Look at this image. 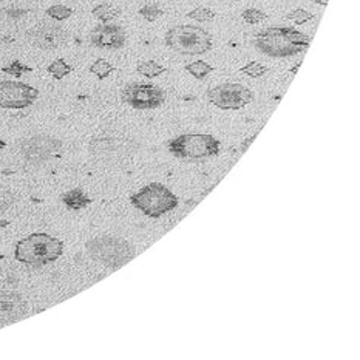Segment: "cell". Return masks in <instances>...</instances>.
Returning a JSON list of instances; mask_svg holds the SVG:
<instances>
[{
    "instance_id": "25",
    "label": "cell",
    "mask_w": 360,
    "mask_h": 360,
    "mask_svg": "<svg viewBox=\"0 0 360 360\" xmlns=\"http://www.w3.org/2000/svg\"><path fill=\"white\" fill-rule=\"evenodd\" d=\"M31 70H33V68L25 65V64H22L20 60H13L10 65H5L2 68V72L6 73V75H11L14 77H20V76H23L25 73H30Z\"/></svg>"
},
{
    "instance_id": "21",
    "label": "cell",
    "mask_w": 360,
    "mask_h": 360,
    "mask_svg": "<svg viewBox=\"0 0 360 360\" xmlns=\"http://www.w3.org/2000/svg\"><path fill=\"white\" fill-rule=\"evenodd\" d=\"M45 13L49 18L58 20V22H62V20H67L68 18H72L73 10L67 5L58 4V5H51L50 8H46Z\"/></svg>"
},
{
    "instance_id": "29",
    "label": "cell",
    "mask_w": 360,
    "mask_h": 360,
    "mask_svg": "<svg viewBox=\"0 0 360 360\" xmlns=\"http://www.w3.org/2000/svg\"><path fill=\"white\" fill-rule=\"evenodd\" d=\"M311 2H314V4L320 5V6H326L328 2H330V0H311Z\"/></svg>"
},
{
    "instance_id": "28",
    "label": "cell",
    "mask_w": 360,
    "mask_h": 360,
    "mask_svg": "<svg viewBox=\"0 0 360 360\" xmlns=\"http://www.w3.org/2000/svg\"><path fill=\"white\" fill-rule=\"evenodd\" d=\"M255 138H257V135H252V136L246 138V139H245V143H243V144L240 146V152H241V153H245V152L248 150V147L254 143V139H255Z\"/></svg>"
},
{
    "instance_id": "1",
    "label": "cell",
    "mask_w": 360,
    "mask_h": 360,
    "mask_svg": "<svg viewBox=\"0 0 360 360\" xmlns=\"http://www.w3.org/2000/svg\"><path fill=\"white\" fill-rule=\"evenodd\" d=\"M311 37L292 27H271L254 37L255 49L269 58H289L308 49Z\"/></svg>"
},
{
    "instance_id": "3",
    "label": "cell",
    "mask_w": 360,
    "mask_h": 360,
    "mask_svg": "<svg viewBox=\"0 0 360 360\" xmlns=\"http://www.w3.org/2000/svg\"><path fill=\"white\" fill-rule=\"evenodd\" d=\"M167 49L183 56H198L212 50L214 39L207 30L198 25H176L164 34Z\"/></svg>"
},
{
    "instance_id": "9",
    "label": "cell",
    "mask_w": 360,
    "mask_h": 360,
    "mask_svg": "<svg viewBox=\"0 0 360 360\" xmlns=\"http://www.w3.org/2000/svg\"><path fill=\"white\" fill-rule=\"evenodd\" d=\"M39 90L19 81L0 82V107L10 110H22L36 103Z\"/></svg>"
},
{
    "instance_id": "8",
    "label": "cell",
    "mask_w": 360,
    "mask_h": 360,
    "mask_svg": "<svg viewBox=\"0 0 360 360\" xmlns=\"http://www.w3.org/2000/svg\"><path fill=\"white\" fill-rule=\"evenodd\" d=\"M210 104L221 110H240L254 101V93L241 84H220L207 91Z\"/></svg>"
},
{
    "instance_id": "14",
    "label": "cell",
    "mask_w": 360,
    "mask_h": 360,
    "mask_svg": "<svg viewBox=\"0 0 360 360\" xmlns=\"http://www.w3.org/2000/svg\"><path fill=\"white\" fill-rule=\"evenodd\" d=\"M60 200L68 209L72 210H81L84 207H87L91 202V200L87 197V193H85L82 189L68 191L62 195Z\"/></svg>"
},
{
    "instance_id": "27",
    "label": "cell",
    "mask_w": 360,
    "mask_h": 360,
    "mask_svg": "<svg viewBox=\"0 0 360 360\" xmlns=\"http://www.w3.org/2000/svg\"><path fill=\"white\" fill-rule=\"evenodd\" d=\"M139 14L143 15V18L147 20V22H155L158 20L161 15L164 14V11L161 10V8L158 5H144L143 8L139 10Z\"/></svg>"
},
{
    "instance_id": "6",
    "label": "cell",
    "mask_w": 360,
    "mask_h": 360,
    "mask_svg": "<svg viewBox=\"0 0 360 360\" xmlns=\"http://www.w3.org/2000/svg\"><path fill=\"white\" fill-rule=\"evenodd\" d=\"M169 152L181 160H206L220 153V141L205 133L179 135L167 143Z\"/></svg>"
},
{
    "instance_id": "19",
    "label": "cell",
    "mask_w": 360,
    "mask_h": 360,
    "mask_svg": "<svg viewBox=\"0 0 360 360\" xmlns=\"http://www.w3.org/2000/svg\"><path fill=\"white\" fill-rule=\"evenodd\" d=\"M113 70H115V67L110 64V62L105 59H98L91 64L90 73L95 75L98 79H105V77H108L113 73Z\"/></svg>"
},
{
    "instance_id": "17",
    "label": "cell",
    "mask_w": 360,
    "mask_h": 360,
    "mask_svg": "<svg viewBox=\"0 0 360 360\" xmlns=\"http://www.w3.org/2000/svg\"><path fill=\"white\" fill-rule=\"evenodd\" d=\"M186 72H189L195 77V79L201 81L214 72V67L209 65L205 60H195V62H191V64L186 65Z\"/></svg>"
},
{
    "instance_id": "7",
    "label": "cell",
    "mask_w": 360,
    "mask_h": 360,
    "mask_svg": "<svg viewBox=\"0 0 360 360\" xmlns=\"http://www.w3.org/2000/svg\"><path fill=\"white\" fill-rule=\"evenodd\" d=\"M121 99L135 110H153L166 103V93L158 85L131 82L122 89Z\"/></svg>"
},
{
    "instance_id": "4",
    "label": "cell",
    "mask_w": 360,
    "mask_h": 360,
    "mask_svg": "<svg viewBox=\"0 0 360 360\" xmlns=\"http://www.w3.org/2000/svg\"><path fill=\"white\" fill-rule=\"evenodd\" d=\"M85 249L93 260L107 268H121L135 257L131 243L118 237H96L85 243Z\"/></svg>"
},
{
    "instance_id": "20",
    "label": "cell",
    "mask_w": 360,
    "mask_h": 360,
    "mask_svg": "<svg viewBox=\"0 0 360 360\" xmlns=\"http://www.w3.org/2000/svg\"><path fill=\"white\" fill-rule=\"evenodd\" d=\"M186 15L192 20L205 23V22H212L215 19V11L210 10L209 6H197V8H193L192 11L187 13Z\"/></svg>"
},
{
    "instance_id": "23",
    "label": "cell",
    "mask_w": 360,
    "mask_h": 360,
    "mask_svg": "<svg viewBox=\"0 0 360 360\" xmlns=\"http://www.w3.org/2000/svg\"><path fill=\"white\" fill-rule=\"evenodd\" d=\"M286 19L295 23V25H304L307 22H311L312 19H314V14L307 11V10H303V8H295V10L289 11L286 14Z\"/></svg>"
},
{
    "instance_id": "16",
    "label": "cell",
    "mask_w": 360,
    "mask_h": 360,
    "mask_svg": "<svg viewBox=\"0 0 360 360\" xmlns=\"http://www.w3.org/2000/svg\"><path fill=\"white\" fill-rule=\"evenodd\" d=\"M136 72L141 76L148 77V79H153V77L160 76L166 72V67H162L161 64H158V62H155V60H144V62H139V64L136 65Z\"/></svg>"
},
{
    "instance_id": "22",
    "label": "cell",
    "mask_w": 360,
    "mask_h": 360,
    "mask_svg": "<svg viewBox=\"0 0 360 360\" xmlns=\"http://www.w3.org/2000/svg\"><path fill=\"white\" fill-rule=\"evenodd\" d=\"M241 19L249 23V25H257V23H262L268 19V14L258 10V8H246V10L241 13Z\"/></svg>"
},
{
    "instance_id": "12",
    "label": "cell",
    "mask_w": 360,
    "mask_h": 360,
    "mask_svg": "<svg viewBox=\"0 0 360 360\" xmlns=\"http://www.w3.org/2000/svg\"><path fill=\"white\" fill-rule=\"evenodd\" d=\"M127 41V34L121 25L101 23L91 30L90 42L101 50H121Z\"/></svg>"
},
{
    "instance_id": "18",
    "label": "cell",
    "mask_w": 360,
    "mask_h": 360,
    "mask_svg": "<svg viewBox=\"0 0 360 360\" xmlns=\"http://www.w3.org/2000/svg\"><path fill=\"white\" fill-rule=\"evenodd\" d=\"M46 70H49V73L54 77V79L60 81L73 72V67L67 64V60H64V59H56V60L51 62Z\"/></svg>"
},
{
    "instance_id": "15",
    "label": "cell",
    "mask_w": 360,
    "mask_h": 360,
    "mask_svg": "<svg viewBox=\"0 0 360 360\" xmlns=\"http://www.w3.org/2000/svg\"><path fill=\"white\" fill-rule=\"evenodd\" d=\"M93 18H96L99 22L103 23H110L113 22L116 18H120L121 10L116 8L112 4H99L91 10Z\"/></svg>"
},
{
    "instance_id": "26",
    "label": "cell",
    "mask_w": 360,
    "mask_h": 360,
    "mask_svg": "<svg viewBox=\"0 0 360 360\" xmlns=\"http://www.w3.org/2000/svg\"><path fill=\"white\" fill-rule=\"evenodd\" d=\"M15 201L14 193L8 189V187H4L0 184V215L5 214L8 209H10Z\"/></svg>"
},
{
    "instance_id": "13",
    "label": "cell",
    "mask_w": 360,
    "mask_h": 360,
    "mask_svg": "<svg viewBox=\"0 0 360 360\" xmlns=\"http://www.w3.org/2000/svg\"><path fill=\"white\" fill-rule=\"evenodd\" d=\"M28 312L27 300L18 292H0V326L18 322Z\"/></svg>"
},
{
    "instance_id": "11",
    "label": "cell",
    "mask_w": 360,
    "mask_h": 360,
    "mask_svg": "<svg viewBox=\"0 0 360 360\" xmlns=\"http://www.w3.org/2000/svg\"><path fill=\"white\" fill-rule=\"evenodd\" d=\"M67 39V31L56 23L42 22L27 31V41L36 49L45 51L60 49L62 45H65Z\"/></svg>"
},
{
    "instance_id": "10",
    "label": "cell",
    "mask_w": 360,
    "mask_h": 360,
    "mask_svg": "<svg viewBox=\"0 0 360 360\" xmlns=\"http://www.w3.org/2000/svg\"><path fill=\"white\" fill-rule=\"evenodd\" d=\"M62 147V143L59 139L46 135H37L23 139L20 143V155L22 158L30 164H44L53 158Z\"/></svg>"
},
{
    "instance_id": "24",
    "label": "cell",
    "mask_w": 360,
    "mask_h": 360,
    "mask_svg": "<svg viewBox=\"0 0 360 360\" xmlns=\"http://www.w3.org/2000/svg\"><path fill=\"white\" fill-rule=\"evenodd\" d=\"M240 73L246 75L249 77H262L268 73V67H264L263 64H260V62L252 60V62H249V64H246L245 67H241Z\"/></svg>"
},
{
    "instance_id": "5",
    "label": "cell",
    "mask_w": 360,
    "mask_h": 360,
    "mask_svg": "<svg viewBox=\"0 0 360 360\" xmlns=\"http://www.w3.org/2000/svg\"><path fill=\"white\" fill-rule=\"evenodd\" d=\"M130 202L144 215L150 218H160L164 214L172 212L178 206L176 195L169 187L160 183H152L133 193Z\"/></svg>"
},
{
    "instance_id": "2",
    "label": "cell",
    "mask_w": 360,
    "mask_h": 360,
    "mask_svg": "<svg viewBox=\"0 0 360 360\" xmlns=\"http://www.w3.org/2000/svg\"><path fill=\"white\" fill-rule=\"evenodd\" d=\"M62 252H64V243L42 232L31 233L19 240L14 248L15 260L28 266L50 264L56 262Z\"/></svg>"
}]
</instances>
